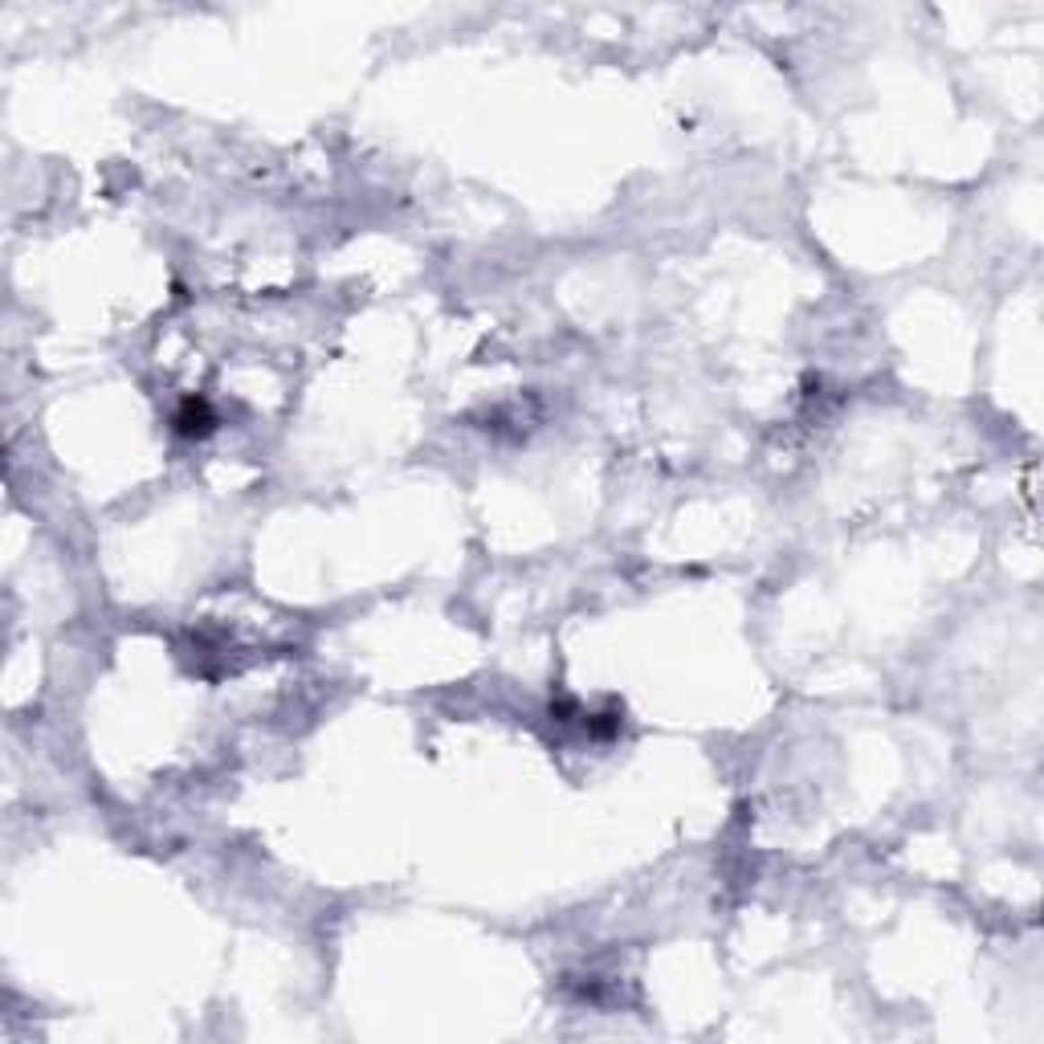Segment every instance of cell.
Wrapping results in <instances>:
<instances>
[{
    "instance_id": "cell-1",
    "label": "cell",
    "mask_w": 1044,
    "mask_h": 1044,
    "mask_svg": "<svg viewBox=\"0 0 1044 1044\" xmlns=\"http://www.w3.org/2000/svg\"><path fill=\"white\" fill-rule=\"evenodd\" d=\"M176 429L184 437H204L208 429H213V416H208V408H204L200 400H188V404L180 408V416H176Z\"/></svg>"
}]
</instances>
